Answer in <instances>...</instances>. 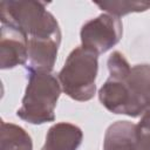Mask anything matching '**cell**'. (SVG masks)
<instances>
[{
  "label": "cell",
  "instance_id": "6da1fadb",
  "mask_svg": "<svg viewBox=\"0 0 150 150\" xmlns=\"http://www.w3.org/2000/svg\"><path fill=\"white\" fill-rule=\"evenodd\" d=\"M27 87L16 116L30 124L55 121V107L62 88L52 73L27 70Z\"/></svg>",
  "mask_w": 150,
  "mask_h": 150
},
{
  "label": "cell",
  "instance_id": "7a4b0ae2",
  "mask_svg": "<svg viewBox=\"0 0 150 150\" xmlns=\"http://www.w3.org/2000/svg\"><path fill=\"white\" fill-rule=\"evenodd\" d=\"M1 25H12L28 38H61L55 16L47 11V4L34 0H2Z\"/></svg>",
  "mask_w": 150,
  "mask_h": 150
},
{
  "label": "cell",
  "instance_id": "3957f363",
  "mask_svg": "<svg viewBox=\"0 0 150 150\" xmlns=\"http://www.w3.org/2000/svg\"><path fill=\"white\" fill-rule=\"evenodd\" d=\"M97 70L98 54L82 46L76 47L57 74L62 91L79 102L91 100L96 93Z\"/></svg>",
  "mask_w": 150,
  "mask_h": 150
},
{
  "label": "cell",
  "instance_id": "277c9868",
  "mask_svg": "<svg viewBox=\"0 0 150 150\" xmlns=\"http://www.w3.org/2000/svg\"><path fill=\"white\" fill-rule=\"evenodd\" d=\"M123 35V25L120 18L103 13L87 21L80 30L82 47L96 54H103L120 42Z\"/></svg>",
  "mask_w": 150,
  "mask_h": 150
},
{
  "label": "cell",
  "instance_id": "5b68a950",
  "mask_svg": "<svg viewBox=\"0 0 150 150\" xmlns=\"http://www.w3.org/2000/svg\"><path fill=\"white\" fill-rule=\"evenodd\" d=\"M28 60V36L12 25H1L0 68L12 69L26 66Z\"/></svg>",
  "mask_w": 150,
  "mask_h": 150
},
{
  "label": "cell",
  "instance_id": "8992f818",
  "mask_svg": "<svg viewBox=\"0 0 150 150\" xmlns=\"http://www.w3.org/2000/svg\"><path fill=\"white\" fill-rule=\"evenodd\" d=\"M60 43L61 38H28V60L25 68L52 73Z\"/></svg>",
  "mask_w": 150,
  "mask_h": 150
},
{
  "label": "cell",
  "instance_id": "52a82bcc",
  "mask_svg": "<svg viewBox=\"0 0 150 150\" xmlns=\"http://www.w3.org/2000/svg\"><path fill=\"white\" fill-rule=\"evenodd\" d=\"M98 98L102 105L112 114L138 117L123 80L109 77L100 88Z\"/></svg>",
  "mask_w": 150,
  "mask_h": 150
},
{
  "label": "cell",
  "instance_id": "ba28073f",
  "mask_svg": "<svg viewBox=\"0 0 150 150\" xmlns=\"http://www.w3.org/2000/svg\"><path fill=\"white\" fill-rule=\"evenodd\" d=\"M131 97L137 116L150 109V64L131 67L127 77L122 79Z\"/></svg>",
  "mask_w": 150,
  "mask_h": 150
},
{
  "label": "cell",
  "instance_id": "9c48e42d",
  "mask_svg": "<svg viewBox=\"0 0 150 150\" xmlns=\"http://www.w3.org/2000/svg\"><path fill=\"white\" fill-rule=\"evenodd\" d=\"M82 139L83 132L77 125L59 122L49 128L41 150H77Z\"/></svg>",
  "mask_w": 150,
  "mask_h": 150
},
{
  "label": "cell",
  "instance_id": "30bf717a",
  "mask_svg": "<svg viewBox=\"0 0 150 150\" xmlns=\"http://www.w3.org/2000/svg\"><path fill=\"white\" fill-rule=\"evenodd\" d=\"M137 124L117 121L110 124L104 134L103 150H136Z\"/></svg>",
  "mask_w": 150,
  "mask_h": 150
},
{
  "label": "cell",
  "instance_id": "8fae6325",
  "mask_svg": "<svg viewBox=\"0 0 150 150\" xmlns=\"http://www.w3.org/2000/svg\"><path fill=\"white\" fill-rule=\"evenodd\" d=\"M0 150H33L32 137L20 125L1 121Z\"/></svg>",
  "mask_w": 150,
  "mask_h": 150
},
{
  "label": "cell",
  "instance_id": "7c38bea8",
  "mask_svg": "<svg viewBox=\"0 0 150 150\" xmlns=\"http://www.w3.org/2000/svg\"><path fill=\"white\" fill-rule=\"evenodd\" d=\"M107 14L121 18L130 13H139L150 9L149 1H137V0H112V1H95L94 2Z\"/></svg>",
  "mask_w": 150,
  "mask_h": 150
},
{
  "label": "cell",
  "instance_id": "4fadbf2b",
  "mask_svg": "<svg viewBox=\"0 0 150 150\" xmlns=\"http://www.w3.org/2000/svg\"><path fill=\"white\" fill-rule=\"evenodd\" d=\"M109 77L115 80H122L128 76L131 70V66L124 57V55L120 52H112L107 61Z\"/></svg>",
  "mask_w": 150,
  "mask_h": 150
},
{
  "label": "cell",
  "instance_id": "5bb4252c",
  "mask_svg": "<svg viewBox=\"0 0 150 150\" xmlns=\"http://www.w3.org/2000/svg\"><path fill=\"white\" fill-rule=\"evenodd\" d=\"M136 150H150V109H148L137 123Z\"/></svg>",
  "mask_w": 150,
  "mask_h": 150
}]
</instances>
